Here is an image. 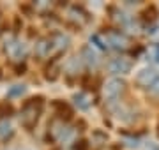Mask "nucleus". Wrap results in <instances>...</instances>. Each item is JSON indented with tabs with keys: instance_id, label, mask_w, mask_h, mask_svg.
Here are the masks:
<instances>
[{
	"instance_id": "f257e3e1",
	"label": "nucleus",
	"mask_w": 159,
	"mask_h": 150,
	"mask_svg": "<svg viewBox=\"0 0 159 150\" xmlns=\"http://www.w3.org/2000/svg\"><path fill=\"white\" fill-rule=\"evenodd\" d=\"M43 97L37 95V97H30L29 101H25V104L21 106V126L27 127V129H34L37 120H39L41 113H43Z\"/></svg>"
},
{
	"instance_id": "f03ea898",
	"label": "nucleus",
	"mask_w": 159,
	"mask_h": 150,
	"mask_svg": "<svg viewBox=\"0 0 159 150\" xmlns=\"http://www.w3.org/2000/svg\"><path fill=\"white\" fill-rule=\"evenodd\" d=\"M124 90H125V81L120 80V78H111L104 85V97L108 99L110 103H115L124 94Z\"/></svg>"
},
{
	"instance_id": "7ed1b4c3",
	"label": "nucleus",
	"mask_w": 159,
	"mask_h": 150,
	"mask_svg": "<svg viewBox=\"0 0 159 150\" xmlns=\"http://www.w3.org/2000/svg\"><path fill=\"white\" fill-rule=\"evenodd\" d=\"M104 39L108 44H111L113 48L117 50H127L131 46V41L129 37L124 34V32H120V30H108L106 35H104Z\"/></svg>"
},
{
	"instance_id": "20e7f679",
	"label": "nucleus",
	"mask_w": 159,
	"mask_h": 150,
	"mask_svg": "<svg viewBox=\"0 0 159 150\" xmlns=\"http://www.w3.org/2000/svg\"><path fill=\"white\" fill-rule=\"evenodd\" d=\"M159 78V73L154 67H145V69H142L140 73L136 74V78H134V81H136V85L138 87H142V88H150L157 81Z\"/></svg>"
},
{
	"instance_id": "39448f33",
	"label": "nucleus",
	"mask_w": 159,
	"mask_h": 150,
	"mask_svg": "<svg viewBox=\"0 0 159 150\" xmlns=\"http://www.w3.org/2000/svg\"><path fill=\"white\" fill-rule=\"evenodd\" d=\"M4 48H6L7 57L14 58V60H21V58H25V55H27V51H29L27 44L21 42V41H18V39L6 41V46Z\"/></svg>"
},
{
	"instance_id": "423d86ee",
	"label": "nucleus",
	"mask_w": 159,
	"mask_h": 150,
	"mask_svg": "<svg viewBox=\"0 0 159 150\" xmlns=\"http://www.w3.org/2000/svg\"><path fill=\"white\" fill-rule=\"evenodd\" d=\"M48 39H50V46H51V55H58L69 46V37L62 32H53Z\"/></svg>"
},
{
	"instance_id": "0eeeda50",
	"label": "nucleus",
	"mask_w": 159,
	"mask_h": 150,
	"mask_svg": "<svg viewBox=\"0 0 159 150\" xmlns=\"http://www.w3.org/2000/svg\"><path fill=\"white\" fill-rule=\"evenodd\" d=\"M133 69V62L125 57H117L108 64V71L113 74H127Z\"/></svg>"
},
{
	"instance_id": "6e6552de",
	"label": "nucleus",
	"mask_w": 159,
	"mask_h": 150,
	"mask_svg": "<svg viewBox=\"0 0 159 150\" xmlns=\"http://www.w3.org/2000/svg\"><path fill=\"white\" fill-rule=\"evenodd\" d=\"M50 136H51V139L66 141L69 136V129L66 127V122H62L60 118H53L50 122Z\"/></svg>"
},
{
	"instance_id": "1a4fd4ad",
	"label": "nucleus",
	"mask_w": 159,
	"mask_h": 150,
	"mask_svg": "<svg viewBox=\"0 0 159 150\" xmlns=\"http://www.w3.org/2000/svg\"><path fill=\"white\" fill-rule=\"evenodd\" d=\"M69 18L78 23V27H83L90 21V16H89V12L83 9L81 6H71L69 7Z\"/></svg>"
},
{
	"instance_id": "9d476101",
	"label": "nucleus",
	"mask_w": 159,
	"mask_h": 150,
	"mask_svg": "<svg viewBox=\"0 0 159 150\" xmlns=\"http://www.w3.org/2000/svg\"><path fill=\"white\" fill-rule=\"evenodd\" d=\"M51 106H53V110L57 113V118H60L62 122H67L73 118V108L67 103H64V101H53Z\"/></svg>"
},
{
	"instance_id": "9b49d317",
	"label": "nucleus",
	"mask_w": 159,
	"mask_h": 150,
	"mask_svg": "<svg viewBox=\"0 0 159 150\" xmlns=\"http://www.w3.org/2000/svg\"><path fill=\"white\" fill-rule=\"evenodd\" d=\"M81 58H83V62H85L89 67H96L97 64H99V57H97V53L94 51L90 46H85L81 50Z\"/></svg>"
},
{
	"instance_id": "f8f14e48",
	"label": "nucleus",
	"mask_w": 159,
	"mask_h": 150,
	"mask_svg": "<svg viewBox=\"0 0 159 150\" xmlns=\"http://www.w3.org/2000/svg\"><path fill=\"white\" fill-rule=\"evenodd\" d=\"M35 55L41 58L51 57V46H50V39L48 37L37 41V44H35Z\"/></svg>"
},
{
	"instance_id": "ddd939ff",
	"label": "nucleus",
	"mask_w": 159,
	"mask_h": 150,
	"mask_svg": "<svg viewBox=\"0 0 159 150\" xmlns=\"http://www.w3.org/2000/svg\"><path fill=\"white\" fill-rule=\"evenodd\" d=\"M58 76H60V64H58L57 60H51V64L44 71V78L48 81H57Z\"/></svg>"
},
{
	"instance_id": "4468645a",
	"label": "nucleus",
	"mask_w": 159,
	"mask_h": 150,
	"mask_svg": "<svg viewBox=\"0 0 159 150\" xmlns=\"http://www.w3.org/2000/svg\"><path fill=\"white\" fill-rule=\"evenodd\" d=\"M73 101H74V104L78 106V110H89L90 108V104H92V101H90V97L87 95L85 92H78V94H74V97H73Z\"/></svg>"
},
{
	"instance_id": "2eb2a0df",
	"label": "nucleus",
	"mask_w": 159,
	"mask_h": 150,
	"mask_svg": "<svg viewBox=\"0 0 159 150\" xmlns=\"http://www.w3.org/2000/svg\"><path fill=\"white\" fill-rule=\"evenodd\" d=\"M14 113V108H12V104L9 101H2L0 103V120H4V118H9V117Z\"/></svg>"
},
{
	"instance_id": "dca6fc26",
	"label": "nucleus",
	"mask_w": 159,
	"mask_h": 150,
	"mask_svg": "<svg viewBox=\"0 0 159 150\" xmlns=\"http://www.w3.org/2000/svg\"><path fill=\"white\" fill-rule=\"evenodd\" d=\"M12 134V126L9 118H4V120H0V138L6 139L7 136H11Z\"/></svg>"
},
{
	"instance_id": "f3484780",
	"label": "nucleus",
	"mask_w": 159,
	"mask_h": 150,
	"mask_svg": "<svg viewBox=\"0 0 159 150\" xmlns=\"http://www.w3.org/2000/svg\"><path fill=\"white\" fill-rule=\"evenodd\" d=\"M142 14H143V20H147L148 23H150V21H156V20H157V16H159L157 7H156V6H148L147 9L142 12Z\"/></svg>"
},
{
	"instance_id": "a211bd4d",
	"label": "nucleus",
	"mask_w": 159,
	"mask_h": 150,
	"mask_svg": "<svg viewBox=\"0 0 159 150\" xmlns=\"http://www.w3.org/2000/svg\"><path fill=\"white\" fill-rule=\"evenodd\" d=\"M25 90H27V87H23V85H14V87H11L7 90V95H9V97H20V95L25 94Z\"/></svg>"
},
{
	"instance_id": "6ab92c4d",
	"label": "nucleus",
	"mask_w": 159,
	"mask_h": 150,
	"mask_svg": "<svg viewBox=\"0 0 159 150\" xmlns=\"http://www.w3.org/2000/svg\"><path fill=\"white\" fill-rule=\"evenodd\" d=\"M90 41H92V42H96L97 46L101 48V50H106V48H108V44H104V42L101 41V35H99V34H94V35H90Z\"/></svg>"
},
{
	"instance_id": "aec40b11",
	"label": "nucleus",
	"mask_w": 159,
	"mask_h": 150,
	"mask_svg": "<svg viewBox=\"0 0 159 150\" xmlns=\"http://www.w3.org/2000/svg\"><path fill=\"white\" fill-rule=\"evenodd\" d=\"M74 150H89V141H87V139H78V141H74Z\"/></svg>"
},
{
	"instance_id": "412c9836",
	"label": "nucleus",
	"mask_w": 159,
	"mask_h": 150,
	"mask_svg": "<svg viewBox=\"0 0 159 150\" xmlns=\"http://www.w3.org/2000/svg\"><path fill=\"white\" fill-rule=\"evenodd\" d=\"M148 92L152 94V95H156V97H159V78H157V81L154 83L152 87L148 88Z\"/></svg>"
},
{
	"instance_id": "4be33fe9",
	"label": "nucleus",
	"mask_w": 159,
	"mask_h": 150,
	"mask_svg": "<svg viewBox=\"0 0 159 150\" xmlns=\"http://www.w3.org/2000/svg\"><path fill=\"white\" fill-rule=\"evenodd\" d=\"M21 29V21H20V18H14V32H20Z\"/></svg>"
},
{
	"instance_id": "5701e85b",
	"label": "nucleus",
	"mask_w": 159,
	"mask_h": 150,
	"mask_svg": "<svg viewBox=\"0 0 159 150\" xmlns=\"http://www.w3.org/2000/svg\"><path fill=\"white\" fill-rule=\"evenodd\" d=\"M25 69H27L25 64H23V65H18L16 67V74H25Z\"/></svg>"
},
{
	"instance_id": "b1692460",
	"label": "nucleus",
	"mask_w": 159,
	"mask_h": 150,
	"mask_svg": "<svg viewBox=\"0 0 159 150\" xmlns=\"http://www.w3.org/2000/svg\"><path fill=\"white\" fill-rule=\"evenodd\" d=\"M147 150H159V148L154 143H150V141H148V143H147Z\"/></svg>"
},
{
	"instance_id": "393cba45",
	"label": "nucleus",
	"mask_w": 159,
	"mask_h": 150,
	"mask_svg": "<svg viewBox=\"0 0 159 150\" xmlns=\"http://www.w3.org/2000/svg\"><path fill=\"white\" fill-rule=\"evenodd\" d=\"M21 11H25V12H32V9H30V6H21Z\"/></svg>"
},
{
	"instance_id": "a878e982",
	"label": "nucleus",
	"mask_w": 159,
	"mask_h": 150,
	"mask_svg": "<svg viewBox=\"0 0 159 150\" xmlns=\"http://www.w3.org/2000/svg\"><path fill=\"white\" fill-rule=\"evenodd\" d=\"M157 136H159V124H157Z\"/></svg>"
},
{
	"instance_id": "bb28decb",
	"label": "nucleus",
	"mask_w": 159,
	"mask_h": 150,
	"mask_svg": "<svg viewBox=\"0 0 159 150\" xmlns=\"http://www.w3.org/2000/svg\"><path fill=\"white\" fill-rule=\"evenodd\" d=\"M0 78H2V73H0Z\"/></svg>"
}]
</instances>
